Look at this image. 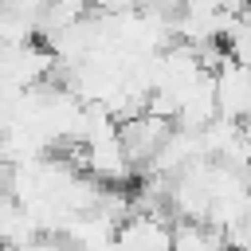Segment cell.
<instances>
[{
	"label": "cell",
	"instance_id": "6da1fadb",
	"mask_svg": "<svg viewBox=\"0 0 251 251\" xmlns=\"http://www.w3.org/2000/svg\"><path fill=\"white\" fill-rule=\"evenodd\" d=\"M212 94H216V114L227 122H251V67L235 59H220L212 71Z\"/></svg>",
	"mask_w": 251,
	"mask_h": 251
},
{
	"label": "cell",
	"instance_id": "7a4b0ae2",
	"mask_svg": "<svg viewBox=\"0 0 251 251\" xmlns=\"http://www.w3.org/2000/svg\"><path fill=\"white\" fill-rule=\"evenodd\" d=\"M169 251H231V243L224 239V231L196 224V220H176L173 224V243Z\"/></svg>",
	"mask_w": 251,
	"mask_h": 251
},
{
	"label": "cell",
	"instance_id": "3957f363",
	"mask_svg": "<svg viewBox=\"0 0 251 251\" xmlns=\"http://www.w3.org/2000/svg\"><path fill=\"white\" fill-rule=\"evenodd\" d=\"M141 0H90V12L98 16H122V12H133Z\"/></svg>",
	"mask_w": 251,
	"mask_h": 251
},
{
	"label": "cell",
	"instance_id": "277c9868",
	"mask_svg": "<svg viewBox=\"0 0 251 251\" xmlns=\"http://www.w3.org/2000/svg\"><path fill=\"white\" fill-rule=\"evenodd\" d=\"M4 251H63V243L59 239H47V235H35V239H27L20 247H4Z\"/></svg>",
	"mask_w": 251,
	"mask_h": 251
}]
</instances>
